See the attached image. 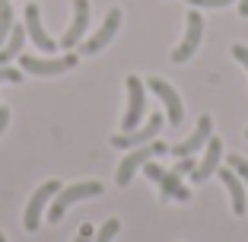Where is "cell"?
<instances>
[{
  "label": "cell",
  "instance_id": "cell-1",
  "mask_svg": "<svg viewBox=\"0 0 248 242\" xmlns=\"http://www.w3.org/2000/svg\"><path fill=\"white\" fill-rule=\"evenodd\" d=\"M99 194H102V182H77V185H70V188H61L58 194H54V204H51V210H48V220L58 223L77 201L99 198Z\"/></svg>",
  "mask_w": 248,
  "mask_h": 242
},
{
  "label": "cell",
  "instance_id": "cell-2",
  "mask_svg": "<svg viewBox=\"0 0 248 242\" xmlns=\"http://www.w3.org/2000/svg\"><path fill=\"white\" fill-rule=\"evenodd\" d=\"M162 153H169V147L162 144V140H153L150 147H134V153L121 160V166H118V172H115V182L121 185V188H124V185H131L134 172L143 169L150 160H156V156H162Z\"/></svg>",
  "mask_w": 248,
  "mask_h": 242
},
{
  "label": "cell",
  "instance_id": "cell-3",
  "mask_svg": "<svg viewBox=\"0 0 248 242\" xmlns=\"http://www.w3.org/2000/svg\"><path fill=\"white\" fill-rule=\"evenodd\" d=\"M127 105H124V115H121V125L124 131H134V128L143 125V115H146V93H143V80L140 77H127Z\"/></svg>",
  "mask_w": 248,
  "mask_h": 242
},
{
  "label": "cell",
  "instance_id": "cell-4",
  "mask_svg": "<svg viewBox=\"0 0 248 242\" xmlns=\"http://www.w3.org/2000/svg\"><path fill=\"white\" fill-rule=\"evenodd\" d=\"M80 64V58L73 51L61 54V58H29V54H22L19 58V67L26 70V74H35V77H58V74H67V70H73V67Z\"/></svg>",
  "mask_w": 248,
  "mask_h": 242
},
{
  "label": "cell",
  "instance_id": "cell-5",
  "mask_svg": "<svg viewBox=\"0 0 248 242\" xmlns=\"http://www.w3.org/2000/svg\"><path fill=\"white\" fill-rule=\"evenodd\" d=\"M58 191H61L58 178H48V182H42L35 188V194H32L29 204H26V213H22V226L29 229V233L38 229V223H42V217H45V207H48V201H51Z\"/></svg>",
  "mask_w": 248,
  "mask_h": 242
},
{
  "label": "cell",
  "instance_id": "cell-6",
  "mask_svg": "<svg viewBox=\"0 0 248 242\" xmlns=\"http://www.w3.org/2000/svg\"><path fill=\"white\" fill-rule=\"evenodd\" d=\"M162 125H166V121H162V115H150L143 121V125L140 128H134V131H121V134H115V137H111V147H118V150H127V147H143L146 140H153L156 134L162 131Z\"/></svg>",
  "mask_w": 248,
  "mask_h": 242
},
{
  "label": "cell",
  "instance_id": "cell-7",
  "mask_svg": "<svg viewBox=\"0 0 248 242\" xmlns=\"http://www.w3.org/2000/svg\"><path fill=\"white\" fill-rule=\"evenodd\" d=\"M194 166L197 162L191 160V156H185V160H178V166L172 169V172H166L162 176V182H159V191H162V201H188L191 198V191L182 185V176H191L194 172Z\"/></svg>",
  "mask_w": 248,
  "mask_h": 242
},
{
  "label": "cell",
  "instance_id": "cell-8",
  "mask_svg": "<svg viewBox=\"0 0 248 242\" xmlns=\"http://www.w3.org/2000/svg\"><path fill=\"white\" fill-rule=\"evenodd\" d=\"M201 38H204V16L197 13V10H191V13H188V29H185V38H182V45H178L175 51H172V64H185V61L194 58L197 48H201Z\"/></svg>",
  "mask_w": 248,
  "mask_h": 242
},
{
  "label": "cell",
  "instance_id": "cell-9",
  "mask_svg": "<svg viewBox=\"0 0 248 242\" xmlns=\"http://www.w3.org/2000/svg\"><path fill=\"white\" fill-rule=\"evenodd\" d=\"M146 89L150 93H156L162 99V105H166V121L172 128L175 125H182V118H185V105H182V99H178V93L172 86H169L162 77H150V83H146Z\"/></svg>",
  "mask_w": 248,
  "mask_h": 242
},
{
  "label": "cell",
  "instance_id": "cell-10",
  "mask_svg": "<svg viewBox=\"0 0 248 242\" xmlns=\"http://www.w3.org/2000/svg\"><path fill=\"white\" fill-rule=\"evenodd\" d=\"M118 29H121V10L115 7V10H108V16H105L102 26L95 29V35L83 42V54H99V51L105 48V45H108L111 38L118 35Z\"/></svg>",
  "mask_w": 248,
  "mask_h": 242
},
{
  "label": "cell",
  "instance_id": "cell-11",
  "mask_svg": "<svg viewBox=\"0 0 248 242\" xmlns=\"http://www.w3.org/2000/svg\"><path fill=\"white\" fill-rule=\"evenodd\" d=\"M89 29V0H73V22L67 26V32L61 35V48L64 51H73V45L80 42Z\"/></svg>",
  "mask_w": 248,
  "mask_h": 242
},
{
  "label": "cell",
  "instance_id": "cell-12",
  "mask_svg": "<svg viewBox=\"0 0 248 242\" xmlns=\"http://www.w3.org/2000/svg\"><path fill=\"white\" fill-rule=\"evenodd\" d=\"M213 137V118L210 115H201V121H197V128L191 131L188 140H182V144H175L172 147V153L178 156V160H185V156H194L201 147H207V140Z\"/></svg>",
  "mask_w": 248,
  "mask_h": 242
},
{
  "label": "cell",
  "instance_id": "cell-13",
  "mask_svg": "<svg viewBox=\"0 0 248 242\" xmlns=\"http://www.w3.org/2000/svg\"><path fill=\"white\" fill-rule=\"evenodd\" d=\"M22 16H26V35H29L32 42L38 45V51L51 54L54 48H58V42H54V38L45 32V26H42V10H38L35 3H29V7L22 10Z\"/></svg>",
  "mask_w": 248,
  "mask_h": 242
},
{
  "label": "cell",
  "instance_id": "cell-14",
  "mask_svg": "<svg viewBox=\"0 0 248 242\" xmlns=\"http://www.w3.org/2000/svg\"><path fill=\"white\" fill-rule=\"evenodd\" d=\"M219 160H223V140H219V137H210V140H207V150H204V160H201V166H194L191 178L201 185V182H207L210 176H217Z\"/></svg>",
  "mask_w": 248,
  "mask_h": 242
},
{
  "label": "cell",
  "instance_id": "cell-15",
  "mask_svg": "<svg viewBox=\"0 0 248 242\" xmlns=\"http://www.w3.org/2000/svg\"><path fill=\"white\" fill-rule=\"evenodd\" d=\"M217 176L223 178V185H226V191H229V198H232V210L235 213H245L248 210V191H245V185H242V178L235 176L232 169H226V166H219Z\"/></svg>",
  "mask_w": 248,
  "mask_h": 242
},
{
  "label": "cell",
  "instance_id": "cell-16",
  "mask_svg": "<svg viewBox=\"0 0 248 242\" xmlns=\"http://www.w3.org/2000/svg\"><path fill=\"white\" fill-rule=\"evenodd\" d=\"M26 26H19L16 22L13 26V32H10V38L3 42V48H0V64H10V61H16L19 58V51H22V42H26Z\"/></svg>",
  "mask_w": 248,
  "mask_h": 242
},
{
  "label": "cell",
  "instance_id": "cell-17",
  "mask_svg": "<svg viewBox=\"0 0 248 242\" xmlns=\"http://www.w3.org/2000/svg\"><path fill=\"white\" fill-rule=\"evenodd\" d=\"M16 19H13V7H10L7 0L0 3V48H3V42L10 38V32H13Z\"/></svg>",
  "mask_w": 248,
  "mask_h": 242
},
{
  "label": "cell",
  "instance_id": "cell-18",
  "mask_svg": "<svg viewBox=\"0 0 248 242\" xmlns=\"http://www.w3.org/2000/svg\"><path fill=\"white\" fill-rule=\"evenodd\" d=\"M118 229H121V223H118V217H111V220H105L102 226H99V236H95V242H111L118 236Z\"/></svg>",
  "mask_w": 248,
  "mask_h": 242
},
{
  "label": "cell",
  "instance_id": "cell-19",
  "mask_svg": "<svg viewBox=\"0 0 248 242\" xmlns=\"http://www.w3.org/2000/svg\"><path fill=\"white\" fill-rule=\"evenodd\" d=\"M229 169L242 178V185H245V191H248V160H242V156H229Z\"/></svg>",
  "mask_w": 248,
  "mask_h": 242
},
{
  "label": "cell",
  "instance_id": "cell-20",
  "mask_svg": "<svg viewBox=\"0 0 248 242\" xmlns=\"http://www.w3.org/2000/svg\"><path fill=\"white\" fill-rule=\"evenodd\" d=\"M0 83H13V86H16V83H22V70L3 64V67H0Z\"/></svg>",
  "mask_w": 248,
  "mask_h": 242
},
{
  "label": "cell",
  "instance_id": "cell-21",
  "mask_svg": "<svg viewBox=\"0 0 248 242\" xmlns=\"http://www.w3.org/2000/svg\"><path fill=\"white\" fill-rule=\"evenodd\" d=\"M143 172H146V178H150V182H156V185H159V182H162V176H166V169H162V166H156L153 160H150V162L143 166Z\"/></svg>",
  "mask_w": 248,
  "mask_h": 242
},
{
  "label": "cell",
  "instance_id": "cell-22",
  "mask_svg": "<svg viewBox=\"0 0 248 242\" xmlns=\"http://www.w3.org/2000/svg\"><path fill=\"white\" fill-rule=\"evenodd\" d=\"M191 7H226V3H232V0H188Z\"/></svg>",
  "mask_w": 248,
  "mask_h": 242
},
{
  "label": "cell",
  "instance_id": "cell-23",
  "mask_svg": "<svg viewBox=\"0 0 248 242\" xmlns=\"http://www.w3.org/2000/svg\"><path fill=\"white\" fill-rule=\"evenodd\" d=\"M232 58L248 70V48H245V45H235V48H232Z\"/></svg>",
  "mask_w": 248,
  "mask_h": 242
},
{
  "label": "cell",
  "instance_id": "cell-24",
  "mask_svg": "<svg viewBox=\"0 0 248 242\" xmlns=\"http://www.w3.org/2000/svg\"><path fill=\"white\" fill-rule=\"evenodd\" d=\"M89 239H93V226H89V223H83L80 233H77V239H73V242H89Z\"/></svg>",
  "mask_w": 248,
  "mask_h": 242
},
{
  "label": "cell",
  "instance_id": "cell-25",
  "mask_svg": "<svg viewBox=\"0 0 248 242\" xmlns=\"http://www.w3.org/2000/svg\"><path fill=\"white\" fill-rule=\"evenodd\" d=\"M7 125H10V109H0V134L7 131Z\"/></svg>",
  "mask_w": 248,
  "mask_h": 242
},
{
  "label": "cell",
  "instance_id": "cell-26",
  "mask_svg": "<svg viewBox=\"0 0 248 242\" xmlns=\"http://www.w3.org/2000/svg\"><path fill=\"white\" fill-rule=\"evenodd\" d=\"M239 13H242V16H248V0H239Z\"/></svg>",
  "mask_w": 248,
  "mask_h": 242
},
{
  "label": "cell",
  "instance_id": "cell-27",
  "mask_svg": "<svg viewBox=\"0 0 248 242\" xmlns=\"http://www.w3.org/2000/svg\"><path fill=\"white\" fill-rule=\"evenodd\" d=\"M0 242H7V236H3V233H0Z\"/></svg>",
  "mask_w": 248,
  "mask_h": 242
},
{
  "label": "cell",
  "instance_id": "cell-28",
  "mask_svg": "<svg viewBox=\"0 0 248 242\" xmlns=\"http://www.w3.org/2000/svg\"><path fill=\"white\" fill-rule=\"evenodd\" d=\"M245 137H248V131H245Z\"/></svg>",
  "mask_w": 248,
  "mask_h": 242
},
{
  "label": "cell",
  "instance_id": "cell-29",
  "mask_svg": "<svg viewBox=\"0 0 248 242\" xmlns=\"http://www.w3.org/2000/svg\"><path fill=\"white\" fill-rule=\"evenodd\" d=\"M0 3H3V0H0Z\"/></svg>",
  "mask_w": 248,
  "mask_h": 242
}]
</instances>
